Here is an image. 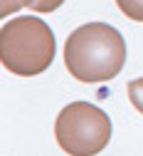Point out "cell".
<instances>
[{"mask_svg":"<svg viewBox=\"0 0 143 156\" xmlns=\"http://www.w3.org/2000/svg\"><path fill=\"white\" fill-rule=\"evenodd\" d=\"M126 42L121 32L106 23H87L64 42V65L74 80L84 84L109 82L124 69Z\"/></svg>","mask_w":143,"mask_h":156,"instance_id":"6da1fadb","label":"cell"},{"mask_svg":"<svg viewBox=\"0 0 143 156\" xmlns=\"http://www.w3.org/2000/svg\"><path fill=\"white\" fill-rule=\"evenodd\" d=\"M54 32L39 17L20 15L0 27V60L12 74L35 77L45 72L54 60Z\"/></svg>","mask_w":143,"mask_h":156,"instance_id":"7a4b0ae2","label":"cell"},{"mask_svg":"<svg viewBox=\"0 0 143 156\" xmlns=\"http://www.w3.org/2000/svg\"><path fill=\"white\" fill-rule=\"evenodd\" d=\"M54 136L69 156H96L111 139V119L104 109L89 102H72L59 112Z\"/></svg>","mask_w":143,"mask_h":156,"instance_id":"3957f363","label":"cell"},{"mask_svg":"<svg viewBox=\"0 0 143 156\" xmlns=\"http://www.w3.org/2000/svg\"><path fill=\"white\" fill-rule=\"evenodd\" d=\"M116 5L128 20L143 23V0H116Z\"/></svg>","mask_w":143,"mask_h":156,"instance_id":"277c9868","label":"cell"},{"mask_svg":"<svg viewBox=\"0 0 143 156\" xmlns=\"http://www.w3.org/2000/svg\"><path fill=\"white\" fill-rule=\"evenodd\" d=\"M128 99H131V104L143 114V77L128 82Z\"/></svg>","mask_w":143,"mask_h":156,"instance_id":"5b68a950","label":"cell"},{"mask_svg":"<svg viewBox=\"0 0 143 156\" xmlns=\"http://www.w3.org/2000/svg\"><path fill=\"white\" fill-rule=\"evenodd\" d=\"M0 15L3 17H8L10 12H15V10H20V8H32V3L35 0H0Z\"/></svg>","mask_w":143,"mask_h":156,"instance_id":"8992f818","label":"cell"},{"mask_svg":"<svg viewBox=\"0 0 143 156\" xmlns=\"http://www.w3.org/2000/svg\"><path fill=\"white\" fill-rule=\"evenodd\" d=\"M62 3H64V0H35L30 10H35V12H52V10H57Z\"/></svg>","mask_w":143,"mask_h":156,"instance_id":"52a82bcc","label":"cell"}]
</instances>
